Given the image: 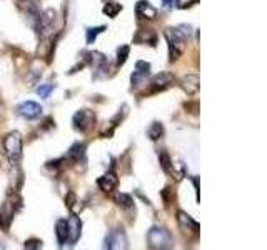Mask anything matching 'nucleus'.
Listing matches in <instances>:
<instances>
[{
  "mask_svg": "<svg viewBox=\"0 0 267 250\" xmlns=\"http://www.w3.org/2000/svg\"><path fill=\"white\" fill-rule=\"evenodd\" d=\"M84 154H86V145L77 142V144H74L70 148H68V152L66 154V158L74 160V162H78V160L84 157Z\"/></svg>",
  "mask_w": 267,
  "mask_h": 250,
  "instance_id": "nucleus-16",
  "label": "nucleus"
},
{
  "mask_svg": "<svg viewBox=\"0 0 267 250\" xmlns=\"http://www.w3.org/2000/svg\"><path fill=\"white\" fill-rule=\"evenodd\" d=\"M106 28H107L106 25H98V27H88V28L86 30V34H87V44L90 45V44L96 42L97 35H98V34H102Z\"/></svg>",
  "mask_w": 267,
  "mask_h": 250,
  "instance_id": "nucleus-19",
  "label": "nucleus"
},
{
  "mask_svg": "<svg viewBox=\"0 0 267 250\" xmlns=\"http://www.w3.org/2000/svg\"><path fill=\"white\" fill-rule=\"evenodd\" d=\"M147 244L150 248H170L172 235L169 230L162 227H152L147 234Z\"/></svg>",
  "mask_w": 267,
  "mask_h": 250,
  "instance_id": "nucleus-3",
  "label": "nucleus"
},
{
  "mask_svg": "<svg viewBox=\"0 0 267 250\" xmlns=\"http://www.w3.org/2000/svg\"><path fill=\"white\" fill-rule=\"evenodd\" d=\"M56 237L60 247L67 244V218H58L56 222Z\"/></svg>",
  "mask_w": 267,
  "mask_h": 250,
  "instance_id": "nucleus-14",
  "label": "nucleus"
},
{
  "mask_svg": "<svg viewBox=\"0 0 267 250\" xmlns=\"http://www.w3.org/2000/svg\"><path fill=\"white\" fill-rule=\"evenodd\" d=\"M116 202H117L118 207H122V208H130L134 205V200L128 194H117Z\"/></svg>",
  "mask_w": 267,
  "mask_h": 250,
  "instance_id": "nucleus-22",
  "label": "nucleus"
},
{
  "mask_svg": "<svg viewBox=\"0 0 267 250\" xmlns=\"http://www.w3.org/2000/svg\"><path fill=\"white\" fill-rule=\"evenodd\" d=\"M52 90H54V85L52 84H46V85H40V87L37 88V94L40 95L42 98H47L48 95H50Z\"/></svg>",
  "mask_w": 267,
  "mask_h": 250,
  "instance_id": "nucleus-24",
  "label": "nucleus"
},
{
  "mask_svg": "<svg viewBox=\"0 0 267 250\" xmlns=\"http://www.w3.org/2000/svg\"><path fill=\"white\" fill-rule=\"evenodd\" d=\"M4 150L12 165H18L22 158V137L18 132H10L4 138Z\"/></svg>",
  "mask_w": 267,
  "mask_h": 250,
  "instance_id": "nucleus-2",
  "label": "nucleus"
},
{
  "mask_svg": "<svg viewBox=\"0 0 267 250\" xmlns=\"http://www.w3.org/2000/svg\"><path fill=\"white\" fill-rule=\"evenodd\" d=\"M17 114L27 120L38 118L42 115V105H38L37 102H32V100H27V102H24L17 107Z\"/></svg>",
  "mask_w": 267,
  "mask_h": 250,
  "instance_id": "nucleus-7",
  "label": "nucleus"
},
{
  "mask_svg": "<svg viewBox=\"0 0 267 250\" xmlns=\"http://www.w3.org/2000/svg\"><path fill=\"white\" fill-rule=\"evenodd\" d=\"M159 158H160V165H162V168H164V172L169 174L170 177H177L174 164H172L169 154H167V152H159ZM177 178H179V177H177Z\"/></svg>",
  "mask_w": 267,
  "mask_h": 250,
  "instance_id": "nucleus-17",
  "label": "nucleus"
},
{
  "mask_svg": "<svg viewBox=\"0 0 267 250\" xmlns=\"http://www.w3.org/2000/svg\"><path fill=\"white\" fill-rule=\"evenodd\" d=\"M117 184H118V178L114 170L107 172L106 175H102V177L97 180V185L100 187V190H104V192H112V190L117 187Z\"/></svg>",
  "mask_w": 267,
  "mask_h": 250,
  "instance_id": "nucleus-13",
  "label": "nucleus"
},
{
  "mask_svg": "<svg viewBox=\"0 0 267 250\" xmlns=\"http://www.w3.org/2000/svg\"><path fill=\"white\" fill-rule=\"evenodd\" d=\"M177 220H179V225H180V228L184 230V232H187V230H189V232H192V234L199 232V228H200L199 224H197L189 214H186V212H182V210H179V212H177Z\"/></svg>",
  "mask_w": 267,
  "mask_h": 250,
  "instance_id": "nucleus-12",
  "label": "nucleus"
},
{
  "mask_svg": "<svg viewBox=\"0 0 267 250\" xmlns=\"http://www.w3.org/2000/svg\"><path fill=\"white\" fill-rule=\"evenodd\" d=\"M176 77L169 72H162L157 74L156 77H152L150 85H152V92H159V90H166L169 88L172 84H174Z\"/></svg>",
  "mask_w": 267,
  "mask_h": 250,
  "instance_id": "nucleus-11",
  "label": "nucleus"
},
{
  "mask_svg": "<svg viewBox=\"0 0 267 250\" xmlns=\"http://www.w3.org/2000/svg\"><path fill=\"white\" fill-rule=\"evenodd\" d=\"M57 20V12L54 8H47L46 12L38 15V28L44 35L50 34L54 30V25H56Z\"/></svg>",
  "mask_w": 267,
  "mask_h": 250,
  "instance_id": "nucleus-9",
  "label": "nucleus"
},
{
  "mask_svg": "<svg viewBox=\"0 0 267 250\" xmlns=\"http://www.w3.org/2000/svg\"><path fill=\"white\" fill-rule=\"evenodd\" d=\"M150 75V64L147 62H142V60H139V62L136 64V70H134L132 74V87L134 88H139L140 85H144L147 82V78H149Z\"/></svg>",
  "mask_w": 267,
  "mask_h": 250,
  "instance_id": "nucleus-5",
  "label": "nucleus"
},
{
  "mask_svg": "<svg viewBox=\"0 0 267 250\" xmlns=\"http://www.w3.org/2000/svg\"><path fill=\"white\" fill-rule=\"evenodd\" d=\"M128 52H130V47H128V45H122V47H118V50H117V65L118 67L126 64V60L128 57Z\"/></svg>",
  "mask_w": 267,
  "mask_h": 250,
  "instance_id": "nucleus-23",
  "label": "nucleus"
},
{
  "mask_svg": "<svg viewBox=\"0 0 267 250\" xmlns=\"http://www.w3.org/2000/svg\"><path fill=\"white\" fill-rule=\"evenodd\" d=\"M189 37H190V25H179V27H172L166 30L170 62H174V60H177L182 55Z\"/></svg>",
  "mask_w": 267,
  "mask_h": 250,
  "instance_id": "nucleus-1",
  "label": "nucleus"
},
{
  "mask_svg": "<svg viewBox=\"0 0 267 250\" xmlns=\"http://www.w3.org/2000/svg\"><path fill=\"white\" fill-rule=\"evenodd\" d=\"M120 10H122V5H120V4H117V2H108L106 7H104L102 12L106 14L107 17L114 18V17H117V14L120 12Z\"/></svg>",
  "mask_w": 267,
  "mask_h": 250,
  "instance_id": "nucleus-21",
  "label": "nucleus"
},
{
  "mask_svg": "<svg viewBox=\"0 0 267 250\" xmlns=\"http://www.w3.org/2000/svg\"><path fill=\"white\" fill-rule=\"evenodd\" d=\"M192 2H196V0H176V5H179V7H186V5H190Z\"/></svg>",
  "mask_w": 267,
  "mask_h": 250,
  "instance_id": "nucleus-25",
  "label": "nucleus"
},
{
  "mask_svg": "<svg viewBox=\"0 0 267 250\" xmlns=\"http://www.w3.org/2000/svg\"><path fill=\"white\" fill-rule=\"evenodd\" d=\"M162 4H164L166 8H172L176 5V0H162Z\"/></svg>",
  "mask_w": 267,
  "mask_h": 250,
  "instance_id": "nucleus-26",
  "label": "nucleus"
},
{
  "mask_svg": "<svg viewBox=\"0 0 267 250\" xmlns=\"http://www.w3.org/2000/svg\"><path fill=\"white\" fill-rule=\"evenodd\" d=\"M94 122H96V114L92 110H78V112L74 115V127L80 132H87L94 127Z\"/></svg>",
  "mask_w": 267,
  "mask_h": 250,
  "instance_id": "nucleus-4",
  "label": "nucleus"
},
{
  "mask_svg": "<svg viewBox=\"0 0 267 250\" xmlns=\"http://www.w3.org/2000/svg\"><path fill=\"white\" fill-rule=\"evenodd\" d=\"M147 134H149V137L152 140H157V138H160L162 135H164V125L159 124V122H154L149 127V130H147Z\"/></svg>",
  "mask_w": 267,
  "mask_h": 250,
  "instance_id": "nucleus-20",
  "label": "nucleus"
},
{
  "mask_svg": "<svg viewBox=\"0 0 267 250\" xmlns=\"http://www.w3.org/2000/svg\"><path fill=\"white\" fill-rule=\"evenodd\" d=\"M136 15L140 20H154L157 18V8L147 0H139L136 5Z\"/></svg>",
  "mask_w": 267,
  "mask_h": 250,
  "instance_id": "nucleus-10",
  "label": "nucleus"
},
{
  "mask_svg": "<svg viewBox=\"0 0 267 250\" xmlns=\"http://www.w3.org/2000/svg\"><path fill=\"white\" fill-rule=\"evenodd\" d=\"M18 7H20L27 15H30L32 18L38 17V0H18Z\"/></svg>",
  "mask_w": 267,
  "mask_h": 250,
  "instance_id": "nucleus-15",
  "label": "nucleus"
},
{
  "mask_svg": "<svg viewBox=\"0 0 267 250\" xmlns=\"http://www.w3.org/2000/svg\"><path fill=\"white\" fill-rule=\"evenodd\" d=\"M127 247V237L126 234H124V230L120 228H116V230H110V232L107 234L106 240H104V248H126Z\"/></svg>",
  "mask_w": 267,
  "mask_h": 250,
  "instance_id": "nucleus-6",
  "label": "nucleus"
},
{
  "mask_svg": "<svg viewBox=\"0 0 267 250\" xmlns=\"http://www.w3.org/2000/svg\"><path fill=\"white\" fill-rule=\"evenodd\" d=\"M82 234V222L80 218L76 217V215H70L67 218V244L74 245L78 240Z\"/></svg>",
  "mask_w": 267,
  "mask_h": 250,
  "instance_id": "nucleus-8",
  "label": "nucleus"
},
{
  "mask_svg": "<svg viewBox=\"0 0 267 250\" xmlns=\"http://www.w3.org/2000/svg\"><path fill=\"white\" fill-rule=\"evenodd\" d=\"M182 87L187 94H196L197 88H199V77L197 75H187V77L182 80Z\"/></svg>",
  "mask_w": 267,
  "mask_h": 250,
  "instance_id": "nucleus-18",
  "label": "nucleus"
}]
</instances>
